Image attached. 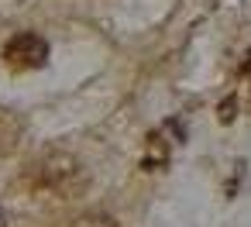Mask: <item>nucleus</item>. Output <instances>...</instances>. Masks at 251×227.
Instances as JSON below:
<instances>
[{
  "label": "nucleus",
  "instance_id": "4",
  "mask_svg": "<svg viewBox=\"0 0 251 227\" xmlns=\"http://www.w3.org/2000/svg\"><path fill=\"white\" fill-rule=\"evenodd\" d=\"M73 227H117V220H114L110 213H86V217H79Z\"/></svg>",
  "mask_w": 251,
  "mask_h": 227
},
{
  "label": "nucleus",
  "instance_id": "5",
  "mask_svg": "<svg viewBox=\"0 0 251 227\" xmlns=\"http://www.w3.org/2000/svg\"><path fill=\"white\" fill-rule=\"evenodd\" d=\"M0 227H4V217H0Z\"/></svg>",
  "mask_w": 251,
  "mask_h": 227
},
{
  "label": "nucleus",
  "instance_id": "3",
  "mask_svg": "<svg viewBox=\"0 0 251 227\" xmlns=\"http://www.w3.org/2000/svg\"><path fill=\"white\" fill-rule=\"evenodd\" d=\"M165 162H169V145H165V138L151 134V138H148V151H145L141 165H145V169H162Z\"/></svg>",
  "mask_w": 251,
  "mask_h": 227
},
{
  "label": "nucleus",
  "instance_id": "2",
  "mask_svg": "<svg viewBox=\"0 0 251 227\" xmlns=\"http://www.w3.org/2000/svg\"><path fill=\"white\" fill-rule=\"evenodd\" d=\"M45 59H49V42H45L42 35L21 31V35H14V38L4 45V62H7V69H14V73L42 69Z\"/></svg>",
  "mask_w": 251,
  "mask_h": 227
},
{
  "label": "nucleus",
  "instance_id": "1",
  "mask_svg": "<svg viewBox=\"0 0 251 227\" xmlns=\"http://www.w3.org/2000/svg\"><path fill=\"white\" fill-rule=\"evenodd\" d=\"M25 186L38 196H55V200H73L86 189V169L79 158L66 151H49L31 169L25 172Z\"/></svg>",
  "mask_w": 251,
  "mask_h": 227
}]
</instances>
